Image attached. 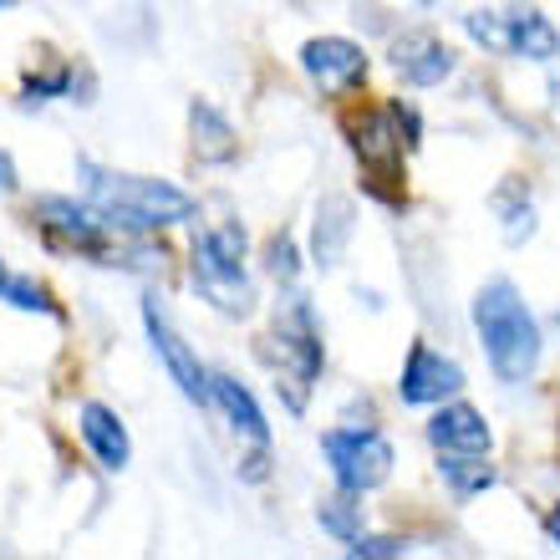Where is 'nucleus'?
Masks as SVG:
<instances>
[{"mask_svg":"<svg viewBox=\"0 0 560 560\" xmlns=\"http://www.w3.org/2000/svg\"><path fill=\"white\" fill-rule=\"evenodd\" d=\"M322 448L331 458V474H337L341 494H368L393 474V443L383 433H372L368 423L362 428H331L322 433Z\"/></svg>","mask_w":560,"mask_h":560,"instance_id":"5","label":"nucleus"},{"mask_svg":"<svg viewBox=\"0 0 560 560\" xmlns=\"http://www.w3.org/2000/svg\"><path fill=\"white\" fill-rule=\"evenodd\" d=\"M428 439H433V448L439 454H489V423L479 408H469V402H448V408H439L433 413V423H428Z\"/></svg>","mask_w":560,"mask_h":560,"instance_id":"11","label":"nucleus"},{"mask_svg":"<svg viewBox=\"0 0 560 560\" xmlns=\"http://www.w3.org/2000/svg\"><path fill=\"white\" fill-rule=\"evenodd\" d=\"M357 504H352V494H347V500H331V504H322V525L331 535H337L341 546H347V540H352V535H362V525H357V515H352Z\"/></svg>","mask_w":560,"mask_h":560,"instance_id":"23","label":"nucleus"},{"mask_svg":"<svg viewBox=\"0 0 560 560\" xmlns=\"http://www.w3.org/2000/svg\"><path fill=\"white\" fill-rule=\"evenodd\" d=\"M260 357L276 362L280 372H291V383H276V387H291V413H301V408H306V387L316 383V372H322V331L311 322V311L291 306V316L266 337Z\"/></svg>","mask_w":560,"mask_h":560,"instance_id":"6","label":"nucleus"},{"mask_svg":"<svg viewBox=\"0 0 560 560\" xmlns=\"http://www.w3.org/2000/svg\"><path fill=\"white\" fill-rule=\"evenodd\" d=\"M504 36H510V57H530V61H556L560 57V31L550 26L535 5L504 11Z\"/></svg>","mask_w":560,"mask_h":560,"instance_id":"14","label":"nucleus"},{"mask_svg":"<svg viewBox=\"0 0 560 560\" xmlns=\"http://www.w3.org/2000/svg\"><path fill=\"white\" fill-rule=\"evenodd\" d=\"M143 322H148V337H153V352L163 357V368H168V377L178 383V393H184L189 402H199V408H205V402H209V372L199 368V357L189 352V341H184V337L174 331V326L163 322L153 301L143 306Z\"/></svg>","mask_w":560,"mask_h":560,"instance_id":"10","label":"nucleus"},{"mask_svg":"<svg viewBox=\"0 0 560 560\" xmlns=\"http://www.w3.org/2000/svg\"><path fill=\"white\" fill-rule=\"evenodd\" d=\"M347 240H352V199H322L316 205V224H311V255H316V266L331 270L347 255Z\"/></svg>","mask_w":560,"mask_h":560,"instance_id":"15","label":"nucleus"},{"mask_svg":"<svg viewBox=\"0 0 560 560\" xmlns=\"http://www.w3.org/2000/svg\"><path fill=\"white\" fill-rule=\"evenodd\" d=\"M301 67L316 88L326 92H347L357 82H368V51L347 36H316V42L301 46Z\"/></svg>","mask_w":560,"mask_h":560,"instance_id":"8","label":"nucleus"},{"mask_svg":"<svg viewBox=\"0 0 560 560\" xmlns=\"http://www.w3.org/2000/svg\"><path fill=\"white\" fill-rule=\"evenodd\" d=\"M245 235L240 230H209V235L194 240V285L224 311V316H250L255 291L245 270Z\"/></svg>","mask_w":560,"mask_h":560,"instance_id":"3","label":"nucleus"},{"mask_svg":"<svg viewBox=\"0 0 560 560\" xmlns=\"http://www.w3.org/2000/svg\"><path fill=\"white\" fill-rule=\"evenodd\" d=\"M189 133H194V159L199 163H230L240 153V138L230 128V118L220 107L199 103V97L189 103Z\"/></svg>","mask_w":560,"mask_h":560,"instance_id":"16","label":"nucleus"},{"mask_svg":"<svg viewBox=\"0 0 560 560\" xmlns=\"http://www.w3.org/2000/svg\"><path fill=\"white\" fill-rule=\"evenodd\" d=\"M72 88V72H51V77H31L26 82V103H46V97H61Z\"/></svg>","mask_w":560,"mask_h":560,"instance_id":"24","label":"nucleus"},{"mask_svg":"<svg viewBox=\"0 0 560 560\" xmlns=\"http://www.w3.org/2000/svg\"><path fill=\"white\" fill-rule=\"evenodd\" d=\"M82 168V189H88V205L103 214L107 224H122V230H163V224H178L194 214V199L163 178H143V174H113V168H97V163H77Z\"/></svg>","mask_w":560,"mask_h":560,"instance_id":"1","label":"nucleus"},{"mask_svg":"<svg viewBox=\"0 0 560 560\" xmlns=\"http://www.w3.org/2000/svg\"><path fill=\"white\" fill-rule=\"evenodd\" d=\"M474 326L485 337V357L500 383H525L540 368V326L510 280H489L474 295Z\"/></svg>","mask_w":560,"mask_h":560,"instance_id":"2","label":"nucleus"},{"mask_svg":"<svg viewBox=\"0 0 560 560\" xmlns=\"http://www.w3.org/2000/svg\"><path fill=\"white\" fill-rule=\"evenodd\" d=\"M439 474L458 500H474V494H485V489L494 485V469L485 464V454H443Z\"/></svg>","mask_w":560,"mask_h":560,"instance_id":"18","label":"nucleus"},{"mask_svg":"<svg viewBox=\"0 0 560 560\" xmlns=\"http://www.w3.org/2000/svg\"><path fill=\"white\" fill-rule=\"evenodd\" d=\"M5 285H11V276H5V266H0V301H5Z\"/></svg>","mask_w":560,"mask_h":560,"instance_id":"27","label":"nucleus"},{"mask_svg":"<svg viewBox=\"0 0 560 560\" xmlns=\"http://www.w3.org/2000/svg\"><path fill=\"white\" fill-rule=\"evenodd\" d=\"M15 189V163H11V153L0 148V194H11Z\"/></svg>","mask_w":560,"mask_h":560,"instance_id":"25","label":"nucleus"},{"mask_svg":"<svg viewBox=\"0 0 560 560\" xmlns=\"http://www.w3.org/2000/svg\"><path fill=\"white\" fill-rule=\"evenodd\" d=\"M347 556L393 560V556H408V540H398V535H352V540H347Z\"/></svg>","mask_w":560,"mask_h":560,"instance_id":"22","label":"nucleus"},{"mask_svg":"<svg viewBox=\"0 0 560 560\" xmlns=\"http://www.w3.org/2000/svg\"><path fill=\"white\" fill-rule=\"evenodd\" d=\"M5 5H11V0H0V11H5Z\"/></svg>","mask_w":560,"mask_h":560,"instance_id":"28","label":"nucleus"},{"mask_svg":"<svg viewBox=\"0 0 560 560\" xmlns=\"http://www.w3.org/2000/svg\"><path fill=\"white\" fill-rule=\"evenodd\" d=\"M266 270L280 280V285H291V280L301 276V255H295V240L285 235V230L266 240Z\"/></svg>","mask_w":560,"mask_h":560,"instance_id":"19","label":"nucleus"},{"mask_svg":"<svg viewBox=\"0 0 560 560\" xmlns=\"http://www.w3.org/2000/svg\"><path fill=\"white\" fill-rule=\"evenodd\" d=\"M347 128V143L362 159L372 178H398L402 174V128L418 143V118L402 113V107H362V113H347L341 118Z\"/></svg>","mask_w":560,"mask_h":560,"instance_id":"4","label":"nucleus"},{"mask_svg":"<svg viewBox=\"0 0 560 560\" xmlns=\"http://www.w3.org/2000/svg\"><path fill=\"white\" fill-rule=\"evenodd\" d=\"M5 301H11L15 311H42V316H61V306L46 295V285H36V280L26 276H11V285H5Z\"/></svg>","mask_w":560,"mask_h":560,"instance_id":"20","label":"nucleus"},{"mask_svg":"<svg viewBox=\"0 0 560 560\" xmlns=\"http://www.w3.org/2000/svg\"><path fill=\"white\" fill-rule=\"evenodd\" d=\"M82 439H88V448L97 454V464L103 469H128V458H133V443H128V428L118 423V413L113 408H103V402H82Z\"/></svg>","mask_w":560,"mask_h":560,"instance_id":"13","label":"nucleus"},{"mask_svg":"<svg viewBox=\"0 0 560 560\" xmlns=\"http://www.w3.org/2000/svg\"><path fill=\"white\" fill-rule=\"evenodd\" d=\"M458 387H464V368L439 357L428 341H413V352L402 362V377H398V393L408 408H433V402L454 398Z\"/></svg>","mask_w":560,"mask_h":560,"instance_id":"7","label":"nucleus"},{"mask_svg":"<svg viewBox=\"0 0 560 560\" xmlns=\"http://www.w3.org/2000/svg\"><path fill=\"white\" fill-rule=\"evenodd\" d=\"M546 525H550V540H556V546H560V504H556V510H550V520H546Z\"/></svg>","mask_w":560,"mask_h":560,"instance_id":"26","label":"nucleus"},{"mask_svg":"<svg viewBox=\"0 0 560 560\" xmlns=\"http://www.w3.org/2000/svg\"><path fill=\"white\" fill-rule=\"evenodd\" d=\"M209 398L224 408V418H230V428L235 433H245L250 443H270V428H266V413H260V402L250 398V387H240L235 377H209Z\"/></svg>","mask_w":560,"mask_h":560,"instance_id":"17","label":"nucleus"},{"mask_svg":"<svg viewBox=\"0 0 560 560\" xmlns=\"http://www.w3.org/2000/svg\"><path fill=\"white\" fill-rule=\"evenodd\" d=\"M464 26H469V36H474L479 46H489V51H510V36H504V15L474 11V15H464Z\"/></svg>","mask_w":560,"mask_h":560,"instance_id":"21","label":"nucleus"},{"mask_svg":"<svg viewBox=\"0 0 560 560\" xmlns=\"http://www.w3.org/2000/svg\"><path fill=\"white\" fill-rule=\"evenodd\" d=\"M393 67H398L402 82H413V88H439L443 77L454 72V51H448L439 36L413 31V36H402V42L393 46Z\"/></svg>","mask_w":560,"mask_h":560,"instance_id":"12","label":"nucleus"},{"mask_svg":"<svg viewBox=\"0 0 560 560\" xmlns=\"http://www.w3.org/2000/svg\"><path fill=\"white\" fill-rule=\"evenodd\" d=\"M31 214H36V220L51 230V240H61V245H77V250H88V255L107 250V220L92 205H77V199H57V194H46V199H36Z\"/></svg>","mask_w":560,"mask_h":560,"instance_id":"9","label":"nucleus"}]
</instances>
